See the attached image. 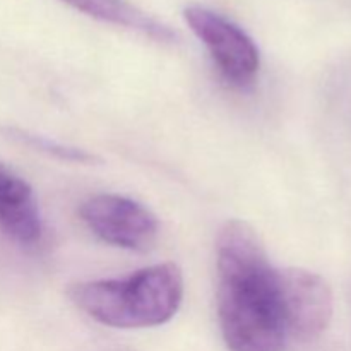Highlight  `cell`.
<instances>
[{
  "instance_id": "ba28073f",
  "label": "cell",
  "mask_w": 351,
  "mask_h": 351,
  "mask_svg": "<svg viewBox=\"0 0 351 351\" xmlns=\"http://www.w3.org/2000/svg\"><path fill=\"white\" fill-rule=\"evenodd\" d=\"M7 134H9L14 141L23 144V146L29 147V149L33 151H38V153L45 154V156L48 158H53V160L64 161V163H74V165L101 163V158L96 156L95 153H89V151L82 149V147L62 144L58 143V141L50 139V137L29 132V130L7 129Z\"/></svg>"
},
{
  "instance_id": "277c9868",
  "label": "cell",
  "mask_w": 351,
  "mask_h": 351,
  "mask_svg": "<svg viewBox=\"0 0 351 351\" xmlns=\"http://www.w3.org/2000/svg\"><path fill=\"white\" fill-rule=\"evenodd\" d=\"M79 215L101 242L132 252L149 250L160 233L156 215L125 195H91L81 204Z\"/></svg>"
},
{
  "instance_id": "8992f818",
  "label": "cell",
  "mask_w": 351,
  "mask_h": 351,
  "mask_svg": "<svg viewBox=\"0 0 351 351\" xmlns=\"http://www.w3.org/2000/svg\"><path fill=\"white\" fill-rule=\"evenodd\" d=\"M0 232L24 247L43 237V218L31 185L0 163Z\"/></svg>"
},
{
  "instance_id": "3957f363",
  "label": "cell",
  "mask_w": 351,
  "mask_h": 351,
  "mask_svg": "<svg viewBox=\"0 0 351 351\" xmlns=\"http://www.w3.org/2000/svg\"><path fill=\"white\" fill-rule=\"evenodd\" d=\"M184 17L230 86L247 88L256 81L261 69L259 48L239 24L204 5L185 7Z\"/></svg>"
},
{
  "instance_id": "6da1fadb",
  "label": "cell",
  "mask_w": 351,
  "mask_h": 351,
  "mask_svg": "<svg viewBox=\"0 0 351 351\" xmlns=\"http://www.w3.org/2000/svg\"><path fill=\"white\" fill-rule=\"evenodd\" d=\"M218 317L228 351H283L288 331L280 297V269L259 233L232 219L216 242Z\"/></svg>"
},
{
  "instance_id": "5b68a950",
  "label": "cell",
  "mask_w": 351,
  "mask_h": 351,
  "mask_svg": "<svg viewBox=\"0 0 351 351\" xmlns=\"http://www.w3.org/2000/svg\"><path fill=\"white\" fill-rule=\"evenodd\" d=\"M280 297L288 338L317 339L332 319V291L317 273L302 267L280 269Z\"/></svg>"
},
{
  "instance_id": "52a82bcc",
  "label": "cell",
  "mask_w": 351,
  "mask_h": 351,
  "mask_svg": "<svg viewBox=\"0 0 351 351\" xmlns=\"http://www.w3.org/2000/svg\"><path fill=\"white\" fill-rule=\"evenodd\" d=\"M60 2L67 3L69 7L93 19L127 27L158 43H175L178 40L177 33L171 27L127 0H60Z\"/></svg>"
},
{
  "instance_id": "7a4b0ae2",
  "label": "cell",
  "mask_w": 351,
  "mask_h": 351,
  "mask_svg": "<svg viewBox=\"0 0 351 351\" xmlns=\"http://www.w3.org/2000/svg\"><path fill=\"white\" fill-rule=\"evenodd\" d=\"M72 304L115 329L167 324L184 300V274L173 263L154 264L119 280L81 281L69 288Z\"/></svg>"
}]
</instances>
